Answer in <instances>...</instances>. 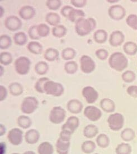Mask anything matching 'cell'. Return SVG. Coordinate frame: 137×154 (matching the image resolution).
Wrapping results in <instances>:
<instances>
[{
  "instance_id": "obj_1",
  "label": "cell",
  "mask_w": 137,
  "mask_h": 154,
  "mask_svg": "<svg viewBox=\"0 0 137 154\" xmlns=\"http://www.w3.org/2000/svg\"><path fill=\"white\" fill-rule=\"evenodd\" d=\"M96 27V21L92 17L81 18L75 23V31L80 36H85L90 34Z\"/></svg>"
},
{
  "instance_id": "obj_2",
  "label": "cell",
  "mask_w": 137,
  "mask_h": 154,
  "mask_svg": "<svg viewBox=\"0 0 137 154\" xmlns=\"http://www.w3.org/2000/svg\"><path fill=\"white\" fill-rule=\"evenodd\" d=\"M111 68L121 72L128 66V60L126 55L121 52H115L111 55L108 60Z\"/></svg>"
},
{
  "instance_id": "obj_3",
  "label": "cell",
  "mask_w": 137,
  "mask_h": 154,
  "mask_svg": "<svg viewBox=\"0 0 137 154\" xmlns=\"http://www.w3.org/2000/svg\"><path fill=\"white\" fill-rule=\"evenodd\" d=\"M44 93L48 95L52 96L60 97L64 93L65 88L60 83L49 80L45 83L44 86Z\"/></svg>"
},
{
  "instance_id": "obj_4",
  "label": "cell",
  "mask_w": 137,
  "mask_h": 154,
  "mask_svg": "<svg viewBox=\"0 0 137 154\" xmlns=\"http://www.w3.org/2000/svg\"><path fill=\"white\" fill-rule=\"evenodd\" d=\"M31 64L30 60L27 57H19L14 63L16 72L21 75H27L30 69Z\"/></svg>"
},
{
  "instance_id": "obj_5",
  "label": "cell",
  "mask_w": 137,
  "mask_h": 154,
  "mask_svg": "<svg viewBox=\"0 0 137 154\" xmlns=\"http://www.w3.org/2000/svg\"><path fill=\"white\" fill-rule=\"evenodd\" d=\"M107 123L112 131H120L124 125V117L120 113L111 114L107 119Z\"/></svg>"
},
{
  "instance_id": "obj_6",
  "label": "cell",
  "mask_w": 137,
  "mask_h": 154,
  "mask_svg": "<svg viewBox=\"0 0 137 154\" xmlns=\"http://www.w3.org/2000/svg\"><path fill=\"white\" fill-rule=\"evenodd\" d=\"M38 106V100L35 97L27 96L23 100L21 104V110L24 113L30 115L35 111Z\"/></svg>"
},
{
  "instance_id": "obj_7",
  "label": "cell",
  "mask_w": 137,
  "mask_h": 154,
  "mask_svg": "<svg viewBox=\"0 0 137 154\" xmlns=\"http://www.w3.org/2000/svg\"><path fill=\"white\" fill-rule=\"evenodd\" d=\"M66 117V112L61 106H56L50 112L49 121L53 124L59 125L62 123Z\"/></svg>"
},
{
  "instance_id": "obj_8",
  "label": "cell",
  "mask_w": 137,
  "mask_h": 154,
  "mask_svg": "<svg viewBox=\"0 0 137 154\" xmlns=\"http://www.w3.org/2000/svg\"><path fill=\"white\" fill-rule=\"evenodd\" d=\"M80 68L84 73H91L95 69V62L88 55H82L80 58Z\"/></svg>"
},
{
  "instance_id": "obj_9",
  "label": "cell",
  "mask_w": 137,
  "mask_h": 154,
  "mask_svg": "<svg viewBox=\"0 0 137 154\" xmlns=\"http://www.w3.org/2000/svg\"><path fill=\"white\" fill-rule=\"evenodd\" d=\"M126 8L120 5L111 6L108 9V15L111 19L115 21L123 19L126 16Z\"/></svg>"
},
{
  "instance_id": "obj_10",
  "label": "cell",
  "mask_w": 137,
  "mask_h": 154,
  "mask_svg": "<svg viewBox=\"0 0 137 154\" xmlns=\"http://www.w3.org/2000/svg\"><path fill=\"white\" fill-rule=\"evenodd\" d=\"M5 26L10 31L15 32L20 30L23 25L21 20L19 17L15 15L7 17L4 22Z\"/></svg>"
},
{
  "instance_id": "obj_11",
  "label": "cell",
  "mask_w": 137,
  "mask_h": 154,
  "mask_svg": "<svg viewBox=\"0 0 137 154\" xmlns=\"http://www.w3.org/2000/svg\"><path fill=\"white\" fill-rule=\"evenodd\" d=\"M82 94L88 104H93L99 98V93L91 86H86L82 89Z\"/></svg>"
},
{
  "instance_id": "obj_12",
  "label": "cell",
  "mask_w": 137,
  "mask_h": 154,
  "mask_svg": "<svg viewBox=\"0 0 137 154\" xmlns=\"http://www.w3.org/2000/svg\"><path fill=\"white\" fill-rule=\"evenodd\" d=\"M84 116L92 122H96L101 119L102 112L99 108L94 106H88L84 108Z\"/></svg>"
},
{
  "instance_id": "obj_13",
  "label": "cell",
  "mask_w": 137,
  "mask_h": 154,
  "mask_svg": "<svg viewBox=\"0 0 137 154\" xmlns=\"http://www.w3.org/2000/svg\"><path fill=\"white\" fill-rule=\"evenodd\" d=\"M8 139L12 145H19L23 142V131L19 128H12L8 133Z\"/></svg>"
},
{
  "instance_id": "obj_14",
  "label": "cell",
  "mask_w": 137,
  "mask_h": 154,
  "mask_svg": "<svg viewBox=\"0 0 137 154\" xmlns=\"http://www.w3.org/2000/svg\"><path fill=\"white\" fill-rule=\"evenodd\" d=\"M125 35L123 32L119 30H115L111 32L109 37V44L111 46L118 47L122 45L124 42Z\"/></svg>"
},
{
  "instance_id": "obj_15",
  "label": "cell",
  "mask_w": 137,
  "mask_h": 154,
  "mask_svg": "<svg viewBox=\"0 0 137 154\" xmlns=\"http://www.w3.org/2000/svg\"><path fill=\"white\" fill-rule=\"evenodd\" d=\"M36 15V10L34 8L30 5H25L20 8L19 15L24 20L32 19Z\"/></svg>"
},
{
  "instance_id": "obj_16",
  "label": "cell",
  "mask_w": 137,
  "mask_h": 154,
  "mask_svg": "<svg viewBox=\"0 0 137 154\" xmlns=\"http://www.w3.org/2000/svg\"><path fill=\"white\" fill-rule=\"evenodd\" d=\"M80 125V119L76 117L72 116L68 117L65 123H64L62 126V130L65 129L71 132L72 134L75 132L79 127Z\"/></svg>"
},
{
  "instance_id": "obj_17",
  "label": "cell",
  "mask_w": 137,
  "mask_h": 154,
  "mask_svg": "<svg viewBox=\"0 0 137 154\" xmlns=\"http://www.w3.org/2000/svg\"><path fill=\"white\" fill-rule=\"evenodd\" d=\"M67 108L69 112L73 114H78L82 112L84 105L78 100L72 99L69 100L67 105Z\"/></svg>"
},
{
  "instance_id": "obj_18",
  "label": "cell",
  "mask_w": 137,
  "mask_h": 154,
  "mask_svg": "<svg viewBox=\"0 0 137 154\" xmlns=\"http://www.w3.org/2000/svg\"><path fill=\"white\" fill-rule=\"evenodd\" d=\"M40 136V133L38 130L31 129L26 132L25 134V140L28 144L33 145L38 142Z\"/></svg>"
},
{
  "instance_id": "obj_19",
  "label": "cell",
  "mask_w": 137,
  "mask_h": 154,
  "mask_svg": "<svg viewBox=\"0 0 137 154\" xmlns=\"http://www.w3.org/2000/svg\"><path fill=\"white\" fill-rule=\"evenodd\" d=\"M100 107L104 112L113 113L115 111L116 106L114 102L110 98H103L100 103Z\"/></svg>"
},
{
  "instance_id": "obj_20",
  "label": "cell",
  "mask_w": 137,
  "mask_h": 154,
  "mask_svg": "<svg viewBox=\"0 0 137 154\" xmlns=\"http://www.w3.org/2000/svg\"><path fill=\"white\" fill-rule=\"evenodd\" d=\"M70 145V142H65L59 138L56 143V149L58 154H68Z\"/></svg>"
},
{
  "instance_id": "obj_21",
  "label": "cell",
  "mask_w": 137,
  "mask_h": 154,
  "mask_svg": "<svg viewBox=\"0 0 137 154\" xmlns=\"http://www.w3.org/2000/svg\"><path fill=\"white\" fill-rule=\"evenodd\" d=\"M99 133V128L95 125L90 124L84 128L83 134L84 136L88 139H92Z\"/></svg>"
},
{
  "instance_id": "obj_22",
  "label": "cell",
  "mask_w": 137,
  "mask_h": 154,
  "mask_svg": "<svg viewBox=\"0 0 137 154\" xmlns=\"http://www.w3.org/2000/svg\"><path fill=\"white\" fill-rule=\"evenodd\" d=\"M46 21L51 26H56L61 22V16L59 15L54 12H50L48 13L46 16Z\"/></svg>"
},
{
  "instance_id": "obj_23",
  "label": "cell",
  "mask_w": 137,
  "mask_h": 154,
  "mask_svg": "<svg viewBox=\"0 0 137 154\" xmlns=\"http://www.w3.org/2000/svg\"><path fill=\"white\" fill-rule=\"evenodd\" d=\"M59 56V51L53 48H48L45 51L44 54V58L48 62H54L57 60Z\"/></svg>"
},
{
  "instance_id": "obj_24",
  "label": "cell",
  "mask_w": 137,
  "mask_h": 154,
  "mask_svg": "<svg viewBox=\"0 0 137 154\" xmlns=\"http://www.w3.org/2000/svg\"><path fill=\"white\" fill-rule=\"evenodd\" d=\"M9 92L12 96L15 97L19 96L24 92L23 85L18 82H12L8 85Z\"/></svg>"
},
{
  "instance_id": "obj_25",
  "label": "cell",
  "mask_w": 137,
  "mask_h": 154,
  "mask_svg": "<svg viewBox=\"0 0 137 154\" xmlns=\"http://www.w3.org/2000/svg\"><path fill=\"white\" fill-rule=\"evenodd\" d=\"M27 49L32 54L39 55L42 54L43 50V47L40 42L33 41L28 43L27 45Z\"/></svg>"
},
{
  "instance_id": "obj_26",
  "label": "cell",
  "mask_w": 137,
  "mask_h": 154,
  "mask_svg": "<svg viewBox=\"0 0 137 154\" xmlns=\"http://www.w3.org/2000/svg\"><path fill=\"white\" fill-rule=\"evenodd\" d=\"M85 16L86 15L84 11L73 8L72 11L69 12L67 19L71 22L76 23L78 20L81 18H84Z\"/></svg>"
},
{
  "instance_id": "obj_27",
  "label": "cell",
  "mask_w": 137,
  "mask_h": 154,
  "mask_svg": "<svg viewBox=\"0 0 137 154\" xmlns=\"http://www.w3.org/2000/svg\"><path fill=\"white\" fill-rule=\"evenodd\" d=\"M94 39L95 42L98 44H104L107 40L108 34L107 31L104 29H99L94 32Z\"/></svg>"
},
{
  "instance_id": "obj_28",
  "label": "cell",
  "mask_w": 137,
  "mask_h": 154,
  "mask_svg": "<svg viewBox=\"0 0 137 154\" xmlns=\"http://www.w3.org/2000/svg\"><path fill=\"white\" fill-rule=\"evenodd\" d=\"M123 49L124 53L129 56H133L137 53V44L133 42H126Z\"/></svg>"
},
{
  "instance_id": "obj_29",
  "label": "cell",
  "mask_w": 137,
  "mask_h": 154,
  "mask_svg": "<svg viewBox=\"0 0 137 154\" xmlns=\"http://www.w3.org/2000/svg\"><path fill=\"white\" fill-rule=\"evenodd\" d=\"M38 154H53L54 147L53 145L47 141L41 143L38 147Z\"/></svg>"
},
{
  "instance_id": "obj_30",
  "label": "cell",
  "mask_w": 137,
  "mask_h": 154,
  "mask_svg": "<svg viewBox=\"0 0 137 154\" xmlns=\"http://www.w3.org/2000/svg\"><path fill=\"white\" fill-rule=\"evenodd\" d=\"M49 65L45 61H39L34 66L35 73L39 75H45L49 70Z\"/></svg>"
},
{
  "instance_id": "obj_31",
  "label": "cell",
  "mask_w": 137,
  "mask_h": 154,
  "mask_svg": "<svg viewBox=\"0 0 137 154\" xmlns=\"http://www.w3.org/2000/svg\"><path fill=\"white\" fill-rule=\"evenodd\" d=\"M120 137L122 140L126 142H130L135 137V131L131 128H126L122 131Z\"/></svg>"
},
{
  "instance_id": "obj_32",
  "label": "cell",
  "mask_w": 137,
  "mask_h": 154,
  "mask_svg": "<svg viewBox=\"0 0 137 154\" xmlns=\"http://www.w3.org/2000/svg\"><path fill=\"white\" fill-rule=\"evenodd\" d=\"M76 55V51L72 48L67 47L62 51L61 56L62 58L65 60L68 61H71L75 58Z\"/></svg>"
},
{
  "instance_id": "obj_33",
  "label": "cell",
  "mask_w": 137,
  "mask_h": 154,
  "mask_svg": "<svg viewBox=\"0 0 137 154\" xmlns=\"http://www.w3.org/2000/svg\"><path fill=\"white\" fill-rule=\"evenodd\" d=\"M17 123L20 128L27 129L30 127L32 125V120L27 116L21 115L18 118Z\"/></svg>"
},
{
  "instance_id": "obj_34",
  "label": "cell",
  "mask_w": 137,
  "mask_h": 154,
  "mask_svg": "<svg viewBox=\"0 0 137 154\" xmlns=\"http://www.w3.org/2000/svg\"><path fill=\"white\" fill-rule=\"evenodd\" d=\"M13 39L14 42L19 46H23L25 45L27 42V35L24 32L22 31L15 33L13 36Z\"/></svg>"
},
{
  "instance_id": "obj_35",
  "label": "cell",
  "mask_w": 137,
  "mask_h": 154,
  "mask_svg": "<svg viewBox=\"0 0 137 154\" xmlns=\"http://www.w3.org/2000/svg\"><path fill=\"white\" fill-rule=\"evenodd\" d=\"M67 29L63 25H58L53 27L52 30V35L57 38H62L67 34Z\"/></svg>"
},
{
  "instance_id": "obj_36",
  "label": "cell",
  "mask_w": 137,
  "mask_h": 154,
  "mask_svg": "<svg viewBox=\"0 0 137 154\" xmlns=\"http://www.w3.org/2000/svg\"><path fill=\"white\" fill-rule=\"evenodd\" d=\"M96 149L95 143L91 140L85 141L81 145V150L86 154H92Z\"/></svg>"
},
{
  "instance_id": "obj_37",
  "label": "cell",
  "mask_w": 137,
  "mask_h": 154,
  "mask_svg": "<svg viewBox=\"0 0 137 154\" xmlns=\"http://www.w3.org/2000/svg\"><path fill=\"white\" fill-rule=\"evenodd\" d=\"M97 145L103 149H106L110 145V139L106 134H101L96 138Z\"/></svg>"
},
{
  "instance_id": "obj_38",
  "label": "cell",
  "mask_w": 137,
  "mask_h": 154,
  "mask_svg": "<svg viewBox=\"0 0 137 154\" xmlns=\"http://www.w3.org/2000/svg\"><path fill=\"white\" fill-rule=\"evenodd\" d=\"M132 151V146L127 143H121L115 149L116 154H131Z\"/></svg>"
},
{
  "instance_id": "obj_39",
  "label": "cell",
  "mask_w": 137,
  "mask_h": 154,
  "mask_svg": "<svg viewBox=\"0 0 137 154\" xmlns=\"http://www.w3.org/2000/svg\"><path fill=\"white\" fill-rule=\"evenodd\" d=\"M78 68V66L76 62L73 60L66 62L64 66L65 72L68 74H74L76 73Z\"/></svg>"
},
{
  "instance_id": "obj_40",
  "label": "cell",
  "mask_w": 137,
  "mask_h": 154,
  "mask_svg": "<svg viewBox=\"0 0 137 154\" xmlns=\"http://www.w3.org/2000/svg\"><path fill=\"white\" fill-rule=\"evenodd\" d=\"M12 45V39L6 34L0 36V49L2 50L8 49Z\"/></svg>"
},
{
  "instance_id": "obj_41",
  "label": "cell",
  "mask_w": 137,
  "mask_h": 154,
  "mask_svg": "<svg viewBox=\"0 0 137 154\" xmlns=\"http://www.w3.org/2000/svg\"><path fill=\"white\" fill-rule=\"evenodd\" d=\"M13 61L12 54L8 51H3L0 54V63L2 66L10 65Z\"/></svg>"
},
{
  "instance_id": "obj_42",
  "label": "cell",
  "mask_w": 137,
  "mask_h": 154,
  "mask_svg": "<svg viewBox=\"0 0 137 154\" xmlns=\"http://www.w3.org/2000/svg\"><path fill=\"white\" fill-rule=\"evenodd\" d=\"M50 31L49 26L46 23H39L37 25V32L40 38L48 36L50 34Z\"/></svg>"
},
{
  "instance_id": "obj_43",
  "label": "cell",
  "mask_w": 137,
  "mask_h": 154,
  "mask_svg": "<svg viewBox=\"0 0 137 154\" xmlns=\"http://www.w3.org/2000/svg\"><path fill=\"white\" fill-rule=\"evenodd\" d=\"M123 81L126 83H130L133 82L136 79V74L132 70H126L122 74Z\"/></svg>"
},
{
  "instance_id": "obj_44",
  "label": "cell",
  "mask_w": 137,
  "mask_h": 154,
  "mask_svg": "<svg viewBox=\"0 0 137 154\" xmlns=\"http://www.w3.org/2000/svg\"><path fill=\"white\" fill-rule=\"evenodd\" d=\"M49 80V79L47 77H42L39 78L35 84V91L39 93H45L44 91V86L46 82Z\"/></svg>"
},
{
  "instance_id": "obj_45",
  "label": "cell",
  "mask_w": 137,
  "mask_h": 154,
  "mask_svg": "<svg viewBox=\"0 0 137 154\" xmlns=\"http://www.w3.org/2000/svg\"><path fill=\"white\" fill-rule=\"evenodd\" d=\"M62 4L61 0H48L46 2V7L52 11L58 10L61 8Z\"/></svg>"
},
{
  "instance_id": "obj_46",
  "label": "cell",
  "mask_w": 137,
  "mask_h": 154,
  "mask_svg": "<svg viewBox=\"0 0 137 154\" xmlns=\"http://www.w3.org/2000/svg\"><path fill=\"white\" fill-rule=\"evenodd\" d=\"M126 23L130 28L134 30H137V15L130 14L126 19Z\"/></svg>"
},
{
  "instance_id": "obj_47",
  "label": "cell",
  "mask_w": 137,
  "mask_h": 154,
  "mask_svg": "<svg viewBox=\"0 0 137 154\" xmlns=\"http://www.w3.org/2000/svg\"><path fill=\"white\" fill-rule=\"evenodd\" d=\"M27 34L29 35V37L31 39L34 40H39L40 38L37 32V25H34L31 26L28 29L27 31Z\"/></svg>"
},
{
  "instance_id": "obj_48",
  "label": "cell",
  "mask_w": 137,
  "mask_h": 154,
  "mask_svg": "<svg viewBox=\"0 0 137 154\" xmlns=\"http://www.w3.org/2000/svg\"><path fill=\"white\" fill-rule=\"evenodd\" d=\"M96 57L101 60H107L109 57V52L105 49H99L95 51Z\"/></svg>"
},
{
  "instance_id": "obj_49",
  "label": "cell",
  "mask_w": 137,
  "mask_h": 154,
  "mask_svg": "<svg viewBox=\"0 0 137 154\" xmlns=\"http://www.w3.org/2000/svg\"><path fill=\"white\" fill-rule=\"evenodd\" d=\"M72 134L71 132H70L67 130L63 129V130H62V131L60 132L59 138L62 141H64L65 142H70Z\"/></svg>"
},
{
  "instance_id": "obj_50",
  "label": "cell",
  "mask_w": 137,
  "mask_h": 154,
  "mask_svg": "<svg viewBox=\"0 0 137 154\" xmlns=\"http://www.w3.org/2000/svg\"><path fill=\"white\" fill-rule=\"evenodd\" d=\"M88 1L86 0H71V4L74 7L77 8H83L87 5Z\"/></svg>"
},
{
  "instance_id": "obj_51",
  "label": "cell",
  "mask_w": 137,
  "mask_h": 154,
  "mask_svg": "<svg viewBox=\"0 0 137 154\" xmlns=\"http://www.w3.org/2000/svg\"><path fill=\"white\" fill-rule=\"evenodd\" d=\"M126 92L130 96L137 98V85H130L126 89Z\"/></svg>"
},
{
  "instance_id": "obj_52",
  "label": "cell",
  "mask_w": 137,
  "mask_h": 154,
  "mask_svg": "<svg viewBox=\"0 0 137 154\" xmlns=\"http://www.w3.org/2000/svg\"><path fill=\"white\" fill-rule=\"evenodd\" d=\"M73 8L71 6L65 5L61 8V14L62 15L67 19L69 12L72 11Z\"/></svg>"
},
{
  "instance_id": "obj_53",
  "label": "cell",
  "mask_w": 137,
  "mask_h": 154,
  "mask_svg": "<svg viewBox=\"0 0 137 154\" xmlns=\"http://www.w3.org/2000/svg\"><path fill=\"white\" fill-rule=\"evenodd\" d=\"M8 96V90L3 85H0V101H4Z\"/></svg>"
},
{
  "instance_id": "obj_54",
  "label": "cell",
  "mask_w": 137,
  "mask_h": 154,
  "mask_svg": "<svg viewBox=\"0 0 137 154\" xmlns=\"http://www.w3.org/2000/svg\"><path fill=\"white\" fill-rule=\"evenodd\" d=\"M6 131V128L3 124H0V136H4Z\"/></svg>"
},
{
  "instance_id": "obj_55",
  "label": "cell",
  "mask_w": 137,
  "mask_h": 154,
  "mask_svg": "<svg viewBox=\"0 0 137 154\" xmlns=\"http://www.w3.org/2000/svg\"><path fill=\"white\" fill-rule=\"evenodd\" d=\"M4 71H5V69H4V66H3L1 65L0 66V76L1 77H2L4 75Z\"/></svg>"
},
{
  "instance_id": "obj_56",
  "label": "cell",
  "mask_w": 137,
  "mask_h": 154,
  "mask_svg": "<svg viewBox=\"0 0 137 154\" xmlns=\"http://www.w3.org/2000/svg\"><path fill=\"white\" fill-rule=\"evenodd\" d=\"M0 10H1V14H0V16L1 17H2L4 16V13H5V10H4L3 6H0Z\"/></svg>"
},
{
  "instance_id": "obj_57",
  "label": "cell",
  "mask_w": 137,
  "mask_h": 154,
  "mask_svg": "<svg viewBox=\"0 0 137 154\" xmlns=\"http://www.w3.org/2000/svg\"><path fill=\"white\" fill-rule=\"evenodd\" d=\"M36 154V153L33 151H25L24 154Z\"/></svg>"
},
{
  "instance_id": "obj_58",
  "label": "cell",
  "mask_w": 137,
  "mask_h": 154,
  "mask_svg": "<svg viewBox=\"0 0 137 154\" xmlns=\"http://www.w3.org/2000/svg\"><path fill=\"white\" fill-rule=\"evenodd\" d=\"M108 2L110 3V4H113V3H116L119 2V0H115V1H111V0H107V1Z\"/></svg>"
},
{
  "instance_id": "obj_59",
  "label": "cell",
  "mask_w": 137,
  "mask_h": 154,
  "mask_svg": "<svg viewBox=\"0 0 137 154\" xmlns=\"http://www.w3.org/2000/svg\"><path fill=\"white\" fill-rule=\"evenodd\" d=\"M19 154V153H12V154Z\"/></svg>"
},
{
  "instance_id": "obj_60",
  "label": "cell",
  "mask_w": 137,
  "mask_h": 154,
  "mask_svg": "<svg viewBox=\"0 0 137 154\" xmlns=\"http://www.w3.org/2000/svg\"><path fill=\"white\" fill-rule=\"evenodd\" d=\"M97 154V153H96V154Z\"/></svg>"
}]
</instances>
